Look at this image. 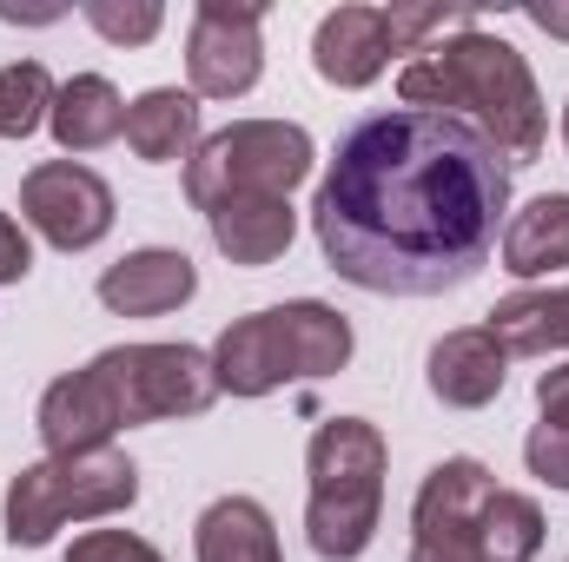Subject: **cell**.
<instances>
[{
    "label": "cell",
    "instance_id": "obj_1",
    "mask_svg": "<svg viewBox=\"0 0 569 562\" xmlns=\"http://www.w3.org/2000/svg\"><path fill=\"white\" fill-rule=\"evenodd\" d=\"M510 179L517 165L457 113H371L338 140L318 179V252L338 279L378 298L457 291L503 245Z\"/></svg>",
    "mask_w": 569,
    "mask_h": 562
},
{
    "label": "cell",
    "instance_id": "obj_2",
    "mask_svg": "<svg viewBox=\"0 0 569 562\" xmlns=\"http://www.w3.org/2000/svg\"><path fill=\"white\" fill-rule=\"evenodd\" d=\"M398 100L425 107V113L470 120L510 165H530L550 140V113H543L530 60L483 27H463V33L437 40L425 60H411L398 73Z\"/></svg>",
    "mask_w": 569,
    "mask_h": 562
},
{
    "label": "cell",
    "instance_id": "obj_3",
    "mask_svg": "<svg viewBox=\"0 0 569 562\" xmlns=\"http://www.w3.org/2000/svg\"><path fill=\"white\" fill-rule=\"evenodd\" d=\"M345 364H351V324L318 298L252 311V318L226 324L212 344V378L232 398H272L279 384H311Z\"/></svg>",
    "mask_w": 569,
    "mask_h": 562
},
{
    "label": "cell",
    "instance_id": "obj_4",
    "mask_svg": "<svg viewBox=\"0 0 569 562\" xmlns=\"http://www.w3.org/2000/svg\"><path fill=\"white\" fill-rule=\"evenodd\" d=\"M305 470H311V503H305L311 550L325 562H358L378 536V516H385V470H391L385 430L365 418L318 423Z\"/></svg>",
    "mask_w": 569,
    "mask_h": 562
},
{
    "label": "cell",
    "instance_id": "obj_5",
    "mask_svg": "<svg viewBox=\"0 0 569 562\" xmlns=\"http://www.w3.org/2000/svg\"><path fill=\"white\" fill-rule=\"evenodd\" d=\"M140 496V470L127 450H73V456H40L7 483V543L13 550H40L53 543L67 523H93V516H120Z\"/></svg>",
    "mask_w": 569,
    "mask_h": 562
},
{
    "label": "cell",
    "instance_id": "obj_6",
    "mask_svg": "<svg viewBox=\"0 0 569 562\" xmlns=\"http://www.w3.org/2000/svg\"><path fill=\"white\" fill-rule=\"evenodd\" d=\"M318 165V145L305 127L291 120H232L212 140H199V152L186 159V199L199 212H212L219 199H291V185H305Z\"/></svg>",
    "mask_w": 569,
    "mask_h": 562
},
{
    "label": "cell",
    "instance_id": "obj_7",
    "mask_svg": "<svg viewBox=\"0 0 569 562\" xmlns=\"http://www.w3.org/2000/svg\"><path fill=\"white\" fill-rule=\"evenodd\" d=\"M87 371L100 378V391H107L120 430L166 423V418H199L219 398L212 351H192V344H113Z\"/></svg>",
    "mask_w": 569,
    "mask_h": 562
},
{
    "label": "cell",
    "instance_id": "obj_8",
    "mask_svg": "<svg viewBox=\"0 0 569 562\" xmlns=\"http://www.w3.org/2000/svg\"><path fill=\"white\" fill-rule=\"evenodd\" d=\"M259 20H266L259 0H199L192 33H186L192 100H239L259 87V73H266Z\"/></svg>",
    "mask_w": 569,
    "mask_h": 562
},
{
    "label": "cell",
    "instance_id": "obj_9",
    "mask_svg": "<svg viewBox=\"0 0 569 562\" xmlns=\"http://www.w3.org/2000/svg\"><path fill=\"white\" fill-rule=\"evenodd\" d=\"M20 219L60 252H87L113 232V185L80 159H47L20 179Z\"/></svg>",
    "mask_w": 569,
    "mask_h": 562
},
{
    "label": "cell",
    "instance_id": "obj_10",
    "mask_svg": "<svg viewBox=\"0 0 569 562\" xmlns=\"http://www.w3.org/2000/svg\"><path fill=\"white\" fill-rule=\"evenodd\" d=\"M503 378H510V351L490 338V324H463V331H443L430 344V398L450 404V411L497 404Z\"/></svg>",
    "mask_w": 569,
    "mask_h": 562
},
{
    "label": "cell",
    "instance_id": "obj_11",
    "mask_svg": "<svg viewBox=\"0 0 569 562\" xmlns=\"http://www.w3.org/2000/svg\"><path fill=\"white\" fill-rule=\"evenodd\" d=\"M497 496V476L477 456H443L411 503V543H463L483 523V503Z\"/></svg>",
    "mask_w": 569,
    "mask_h": 562
},
{
    "label": "cell",
    "instance_id": "obj_12",
    "mask_svg": "<svg viewBox=\"0 0 569 562\" xmlns=\"http://www.w3.org/2000/svg\"><path fill=\"white\" fill-rule=\"evenodd\" d=\"M192 291H199L192 259H186V252H166V245L127 252L120 265L100 272V304L120 311V318H166V311H179Z\"/></svg>",
    "mask_w": 569,
    "mask_h": 562
},
{
    "label": "cell",
    "instance_id": "obj_13",
    "mask_svg": "<svg viewBox=\"0 0 569 562\" xmlns=\"http://www.w3.org/2000/svg\"><path fill=\"white\" fill-rule=\"evenodd\" d=\"M385 60H391V47H385V7H331L318 20V33H311L318 80H331L345 93L371 87L385 73Z\"/></svg>",
    "mask_w": 569,
    "mask_h": 562
},
{
    "label": "cell",
    "instance_id": "obj_14",
    "mask_svg": "<svg viewBox=\"0 0 569 562\" xmlns=\"http://www.w3.org/2000/svg\"><path fill=\"white\" fill-rule=\"evenodd\" d=\"M206 225H212V245L232 259V265H272L291 252V239H298V212H291V199H259V192H246V199H219L212 212H206Z\"/></svg>",
    "mask_w": 569,
    "mask_h": 562
},
{
    "label": "cell",
    "instance_id": "obj_15",
    "mask_svg": "<svg viewBox=\"0 0 569 562\" xmlns=\"http://www.w3.org/2000/svg\"><path fill=\"white\" fill-rule=\"evenodd\" d=\"M47 127H53L60 152H100V145H113L120 133H127V100H120L113 80H100V73H73V80L53 93Z\"/></svg>",
    "mask_w": 569,
    "mask_h": 562
},
{
    "label": "cell",
    "instance_id": "obj_16",
    "mask_svg": "<svg viewBox=\"0 0 569 562\" xmlns=\"http://www.w3.org/2000/svg\"><path fill=\"white\" fill-rule=\"evenodd\" d=\"M192 550H199V562H284L279 530H272L259 496H219L199 516Z\"/></svg>",
    "mask_w": 569,
    "mask_h": 562
},
{
    "label": "cell",
    "instance_id": "obj_17",
    "mask_svg": "<svg viewBox=\"0 0 569 562\" xmlns=\"http://www.w3.org/2000/svg\"><path fill=\"white\" fill-rule=\"evenodd\" d=\"M490 338L510 358H543V351H569V284L550 291H510L490 304Z\"/></svg>",
    "mask_w": 569,
    "mask_h": 562
},
{
    "label": "cell",
    "instance_id": "obj_18",
    "mask_svg": "<svg viewBox=\"0 0 569 562\" xmlns=\"http://www.w3.org/2000/svg\"><path fill=\"white\" fill-rule=\"evenodd\" d=\"M497 252H503V272H517V279L563 272L569 265V192H543L523 212H510Z\"/></svg>",
    "mask_w": 569,
    "mask_h": 562
},
{
    "label": "cell",
    "instance_id": "obj_19",
    "mask_svg": "<svg viewBox=\"0 0 569 562\" xmlns=\"http://www.w3.org/2000/svg\"><path fill=\"white\" fill-rule=\"evenodd\" d=\"M127 145L146 165H172L186 152H199V100L179 87H152L127 107Z\"/></svg>",
    "mask_w": 569,
    "mask_h": 562
},
{
    "label": "cell",
    "instance_id": "obj_20",
    "mask_svg": "<svg viewBox=\"0 0 569 562\" xmlns=\"http://www.w3.org/2000/svg\"><path fill=\"white\" fill-rule=\"evenodd\" d=\"M477 543L490 562H530L543 556V510L517 490H497L483 503V523H477Z\"/></svg>",
    "mask_w": 569,
    "mask_h": 562
},
{
    "label": "cell",
    "instance_id": "obj_21",
    "mask_svg": "<svg viewBox=\"0 0 569 562\" xmlns=\"http://www.w3.org/2000/svg\"><path fill=\"white\" fill-rule=\"evenodd\" d=\"M53 73L40 67V60H13V67H0V140H27V133H40L47 127V113H53Z\"/></svg>",
    "mask_w": 569,
    "mask_h": 562
},
{
    "label": "cell",
    "instance_id": "obj_22",
    "mask_svg": "<svg viewBox=\"0 0 569 562\" xmlns=\"http://www.w3.org/2000/svg\"><path fill=\"white\" fill-rule=\"evenodd\" d=\"M477 27L470 7H385V47L391 53H430L443 33Z\"/></svg>",
    "mask_w": 569,
    "mask_h": 562
},
{
    "label": "cell",
    "instance_id": "obj_23",
    "mask_svg": "<svg viewBox=\"0 0 569 562\" xmlns=\"http://www.w3.org/2000/svg\"><path fill=\"white\" fill-rule=\"evenodd\" d=\"M87 20H93V33H107L113 47H146V40L166 27V13H159L152 0H87Z\"/></svg>",
    "mask_w": 569,
    "mask_h": 562
},
{
    "label": "cell",
    "instance_id": "obj_24",
    "mask_svg": "<svg viewBox=\"0 0 569 562\" xmlns=\"http://www.w3.org/2000/svg\"><path fill=\"white\" fill-rule=\"evenodd\" d=\"M523 463L530 476H543L550 490H569V423H537L523 436Z\"/></svg>",
    "mask_w": 569,
    "mask_h": 562
},
{
    "label": "cell",
    "instance_id": "obj_25",
    "mask_svg": "<svg viewBox=\"0 0 569 562\" xmlns=\"http://www.w3.org/2000/svg\"><path fill=\"white\" fill-rule=\"evenodd\" d=\"M67 562H166V556L133 530H87V536H73Z\"/></svg>",
    "mask_w": 569,
    "mask_h": 562
},
{
    "label": "cell",
    "instance_id": "obj_26",
    "mask_svg": "<svg viewBox=\"0 0 569 562\" xmlns=\"http://www.w3.org/2000/svg\"><path fill=\"white\" fill-rule=\"evenodd\" d=\"M33 272V245H27V232L0 212V284H20Z\"/></svg>",
    "mask_w": 569,
    "mask_h": 562
},
{
    "label": "cell",
    "instance_id": "obj_27",
    "mask_svg": "<svg viewBox=\"0 0 569 562\" xmlns=\"http://www.w3.org/2000/svg\"><path fill=\"white\" fill-rule=\"evenodd\" d=\"M537 411H543V423H569V364L537 378Z\"/></svg>",
    "mask_w": 569,
    "mask_h": 562
},
{
    "label": "cell",
    "instance_id": "obj_28",
    "mask_svg": "<svg viewBox=\"0 0 569 562\" xmlns=\"http://www.w3.org/2000/svg\"><path fill=\"white\" fill-rule=\"evenodd\" d=\"M523 13H530L543 33H563V40H569V7H523Z\"/></svg>",
    "mask_w": 569,
    "mask_h": 562
},
{
    "label": "cell",
    "instance_id": "obj_29",
    "mask_svg": "<svg viewBox=\"0 0 569 562\" xmlns=\"http://www.w3.org/2000/svg\"><path fill=\"white\" fill-rule=\"evenodd\" d=\"M563 145H569V107H563Z\"/></svg>",
    "mask_w": 569,
    "mask_h": 562
}]
</instances>
